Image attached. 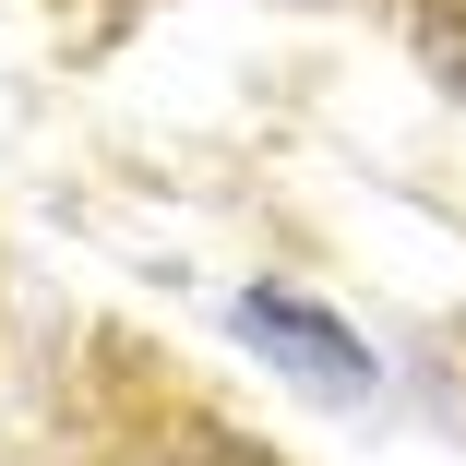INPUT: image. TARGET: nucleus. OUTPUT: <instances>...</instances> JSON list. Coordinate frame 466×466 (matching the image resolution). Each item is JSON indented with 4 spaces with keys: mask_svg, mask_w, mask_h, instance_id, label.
Returning <instances> with one entry per match:
<instances>
[{
    "mask_svg": "<svg viewBox=\"0 0 466 466\" xmlns=\"http://www.w3.org/2000/svg\"><path fill=\"white\" fill-rule=\"evenodd\" d=\"M431 60H442V84L466 96V0H442V13H431Z\"/></svg>",
    "mask_w": 466,
    "mask_h": 466,
    "instance_id": "2",
    "label": "nucleus"
},
{
    "mask_svg": "<svg viewBox=\"0 0 466 466\" xmlns=\"http://www.w3.org/2000/svg\"><path fill=\"white\" fill-rule=\"evenodd\" d=\"M167 466H263V454H239V442H192V454H167Z\"/></svg>",
    "mask_w": 466,
    "mask_h": 466,
    "instance_id": "3",
    "label": "nucleus"
},
{
    "mask_svg": "<svg viewBox=\"0 0 466 466\" xmlns=\"http://www.w3.org/2000/svg\"><path fill=\"white\" fill-rule=\"evenodd\" d=\"M239 335H251L275 370H299L311 395H370V370H383L335 311H311V299H288V288H251V299H239Z\"/></svg>",
    "mask_w": 466,
    "mask_h": 466,
    "instance_id": "1",
    "label": "nucleus"
}]
</instances>
